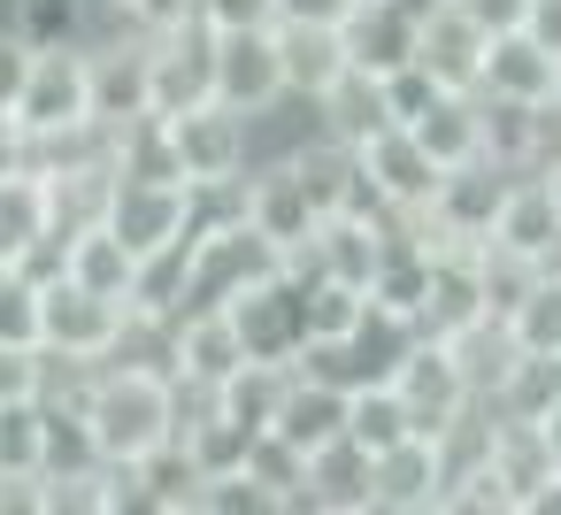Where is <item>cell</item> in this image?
Masks as SVG:
<instances>
[{
	"mask_svg": "<svg viewBox=\"0 0 561 515\" xmlns=\"http://www.w3.org/2000/svg\"><path fill=\"white\" fill-rule=\"evenodd\" d=\"M270 277H285V247H277L254 216H239V224H224V231H201V285H193V308H231L239 293H254V285H270Z\"/></svg>",
	"mask_w": 561,
	"mask_h": 515,
	"instance_id": "obj_4",
	"label": "cell"
},
{
	"mask_svg": "<svg viewBox=\"0 0 561 515\" xmlns=\"http://www.w3.org/2000/svg\"><path fill=\"white\" fill-rule=\"evenodd\" d=\"M354 162H362V178H369V193L392 208V216H423V208H438V185H446V162L408 131V124H385L369 147H354Z\"/></svg>",
	"mask_w": 561,
	"mask_h": 515,
	"instance_id": "obj_5",
	"label": "cell"
},
{
	"mask_svg": "<svg viewBox=\"0 0 561 515\" xmlns=\"http://www.w3.org/2000/svg\"><path fill=\"white\" fill-rule=\"evenodd\" d=\"M231 323H239V339H247L254 362H300V346H308V308H300L293 277H270L254 293H239Z\"/></svg>",
	"mask_w": 561,
	"mask_h": 515,
	"instance_id": "obj_13",
	"label": "cell"
},
{
	"mask_svg": "<svg viewBox=\"0 0 561 515\" xmlns=\"http://www.w3.org/2000/svg\"><path fill=\"white\" fill-rule=\"evenodd\" d=\"M354 0H277V24H346Z\"/></svg>",
	"mask_w": 561,
	"mask_h": 515,
	"instance_id": "obj_40",
	"label": "cell"
},
{
	"mask_svg": "<svg viewBox=\"0 0 561 515\" xmlns=\"http://www.w3.org/2000/svg\"><path fill=\"white\" fill-rule=\"evenodd\" d=\"M216 101L262 116L285 101V55L277 24H216Z\"/></svg>",
	"mask_w": 561,
	"mask_h": 515,
	"instance_id": "obj_7",
	"label": "cell"
},
{
	"mask_svg": "<svg viewBox=\"0 0 561 515\" xmlns=\"http://www.w3.org/2000/svg\"><path fill=\"white\" fill-rule=\"evenodd\" d=\"M32 70V39H0V139H16V93Z\"/></svg>",
	"mask_w": 561,
	"mask_h": 515,
	"instance_id": "obj_38",
	"label": "cell"
},
{
	"mask_svg": "<svg viewBox=\"0 0 561 515\" xmlns=\"http://www.w3.org/2000/svg\"><path fill=\"white\" fill-rule=\"evenodd\" d=\"M247 216L293 254V247H308L316 239V224H323V201L308 193V178L293 170V154L285 162H254L247 170Z\"/></svg>",
	"mask_w": 561,
	"mask_h": 515,
	"instance_id": "obj_12",
	"label": "cell"
},
{
	"mask_svg": "<svg viewBox=\"0 0 561 515\" xmlns=\"http://www.w3.org/2000/svg\"><path fill=\"white\" fill-rule=\"evenodd\" d=\"M377 515H446V454L431 431L377 454Z\"/></svg>",
	"mask_w": 561,
	"mask_h": 515,
	"instance_id": "obj_10",
	"label": "cell"
},
{
	"mask_svg": "<svg viewBox=\"0 0 561 515\" xmlns=\"http://www.w3.org/2000/svg\"><path fill=\"white\" fill-rule=\"evenodd\" d=\"M285 385H293V362H247V369L216 392V408H224V415H239L247 431H270V423H277V408H285Z\"/></svg>",
	"mask_w": 561,
	"mask_h": 515,
	"instance_id": "obj_33",
	"label": "cell"
},
{
	"mask_svg": "<svg viewBox=\"0 0 561 515\" xmlns=\"http://www.w3.org/2000/svg\"><path fill=\"white\" fill-rule=\"evenodd\" d=\"M408 131H415L446 170H454V162H477V154H484V93H454V85H446Z\"/></svg>",
	"mask_w": 561,
	"mask_h": 515,
	"instance_id": "obj_27",
	"label": "cell"
},
{
	"mask_svg": "<svg viewBox=\"0 0 561 515\" xmlns=\"http://www.w3.org/2000/svg\"><path fill=\"white\" fill-rule=\"evenodd\" d=\"M553 93H561V85H553Z\"/></svg>",
	"mask_w": 561,
	"mask_h": 515,
	"instance_id": "obj_47",
	"label": "cell"
},
{
	"mask_svg": "<svg viewBox=\"0 0 561 515\" xmlns=\"http://www.w3.org/2000/svg\"><path fill=\"white\" fill-rule=\"evenodd\" d=\"M546 438H553V461H561V400H553V415H546Z\"/></svg>",
	"mask_w": 561,
	"mask_h": 515,
	"instance_id": "obj_45",
	"label": "cell"
},
{
	"mask_svg": "<svg viewBox=\"0 0 561 515\" xmlns=\"http://www.w3.org/2000/svg\"><path fill=\"white\" fill-rule=\"evenodd\" d=\"M178 331H185V362H178V377H201V385L224 392V385L254 362L247 339H239V323H231V308H185Z\"/></svg>",
	"mask_w": 561,
	"mask_h": 515,
	"instance_id": "obj_23",
	"label": "cell"
},
{
	"mask_svg": "<svg viewBox=\"0 0 561 515\" xmlns=\"http://www.w3.org/2000/svg\"><path fill=\"white\" fill-rule=\"evenodd\" d=\"M461 9H469L484 32H515V24H530V0H461Z\"/></svg>",
	"mask_w": 561,
	"mask_h": 515,
	"instance_id": "obj_41",
	"label": "cell"
},
{
	"mask_svg": "<svg viewBox=\"0 0 561 515\" xmlns=\"http://www.w3.org/2000/svg\"><path fill=\"white\" fill-rule=\"evenodd\" d=\"M546 178H553V193H561V170H546Z\"/></svg>",
	"mask_w": 561,
	"mask_h": 515,
	"instance_id": "obj_46",
	"label": "cell"
},
{
	"mask_svg": "<svg viewBox=\"0 0 561 515\" xmlns=\"http://www.w3.org/2000/svg\"><path fill=\"white\" fill-rule=\"evenodd\" d=\"M0 400H47V346L0 339Z\"/></svg>",
	"mask_w": 561,
	"mask_h": 515,
	"instance_id": "obj_37",
	"label": "cell"
},
{
	"mask_svg": "<svg viewBox=\"0 0 561 515\" xmlns=\"http://www.w3.org/2000/svg\"><path fill=\"white\" fill-rule=\"evenodd\" d=\"M93 116V47L85 39H32V70L16 93V131H70Z\"/></svg>",
	"mask_w": 561,
	"mask_h": 515,
	"instance_id": "obj_2",
	"label": "cell"
},
{
	"mask_svg": "<svg viewBox=\"0 0 561 515\" xmlns=\"http://www.w3.org/2000/svg\"><path fill=\"white\" fill-rule=\"evenodd\" d=\"M116 9H124L131 32H170V24L201 16V0H116Z\"/></svg>",
	"mask_w": 561,
	"mask_h": 515,
	"instance_id": "obj_39",
	"label": "cell"
},
{
	"mask_svg": "<svg viewBox=\"0 0 561 515\" xmlns=\"http://www.w3.org/2000/svg\"><path fill=\"white\" fill-rule=\"evenodd\" d=\"M93 116L116 131L131 116H154V55H147V32H124V39H101L93 47Z\"/></svg>",
	"mask_w": 561,
	"mask_h": 515,
	"instance_id": "obj_11",
	"label": "cell"
},
{
	"mask_svg": "<svg viewBox=\"0 0 561 515\" xmlns=\"http://www.w3.org/2000/svg\"><path fill=\"white\" fill-rule=\"evenodd\" d=\"M507 185H515V170L492 162V154L454 162L446 185H438V208H431L438 239H446V247H484V239H492V216H500V201H507Z\"/></svg>",
	"mask_w": 561,
	"mask_h": 515,
	"instance_id": "obj_9",
	"label": "cell"
},
{
	"mask_svg": "<svg viewBox=\"0 0 561 515\" xmlns=\"http://www.w3.org/2000/svg\"><path fill=\"white\" fill-rule=\"evenodd\" d=\"M193 285H201V231L139 254V277H131V308H154V316H185L193 308Z\"/></svg>",
	"mask_w": 561,
	"mask_h": 515,
	"instance_id": "obj_25",
	"label": "cell"
},
{
	"mask_svg": "<svg viewBox=\"0 0 561 515\" xmlns=\"http://www.w3.org/2000/svg\"><path fill=\"white\" fill-rule=\"evenodd\" d=\"M247 477L262 484L270 515H308V446H293L285 431H262L247 446Z\"/></svg>",
	"mask_w": 561,
	"mask_h": 515,
	"instance_id": "obj_29",
	"label": "cell"
},
{
	"mask_svg": "<svg viewBox=\"0 0 561 515\" xmlns=\"http://www.w3.org/2000/svg\"><path fill=\"white\" fill-rule=\"evenodd\" d=\"M492 469H500V484L515 492V507L530 515L538 484L561 469V461H553V438H546V423H530V415H500V408H492Z\"/></svg>",
	"mask_w": 561,
	"mask_h": 515,
	"instance_id": "obj_22",
	"label": "cell"
},
{
	"mask_svg": "<svg viewBox=\"0 0 561 515\" xmlns=\"http://www.w3.org/2000/svg\"><path fill=\"white\" fill-rule=\"evenodd\" d=\"M0 39H24V0H0Z\"/></svg>",
	"mask_w": 561,
	"mask_h": 515,
	"instance_id": "obj_44",
	"label": "cell"
},
{
	"mask_svg": "<svg viewBox=\"0 0 561 515\" xmlns=\"http://www.w3.org/2000/svg\"><path fill=\"white\" fill-rule=\"evenodd\" d=\"M277 55H285V93L293 101H323L354 70L346 24H277Z\"/></svg>",
	"mask_w": 561,
	"mask_h": 515,
	"instance_id": "obj_21",
	"label": "cell"
},
{
	"mask_svg": "<svg viewBox=\"0 0 561 515\" xmlns=\"http://www.w3.org/2000/svg\"><path fill=\"white\" fill-rule=\"evenodd\" d=\"M116 154H93V162H70L47 178V208L62 231H85V224H108V201H116Z\"/></svg>",
	"mask_w": 561,
	"mask_h": 515,
	"instance_id": "obj_28",
	"label": "cell"
},
{
	"mask_svg": "<svg viewBox=\"0 0 561 515\" xmlns=\"http://www.w3.org/2000/svg\"><path fill=\"white\" fill-rule=\"evenodd\" d=\"M530 515H561V469L538 484V500H530Z\"/></svg>",
	"mask_w": 561,
	"mask_h": 515,
	"instance_id": "obj_43",
	"label": "cell"
},
{
	"mask_svg": "<svg viewBox=\"0 0 561 515\" xmlns=\"http://www.w3.org/2000/svg\"><path fill=\"white\" fill-rule=\"evenodd\" d=\"M553 400H561V346H515V362H507L492 408H500V415H530V423H546Z\"/></svg>",
	"mask_w": 561,
	"mask_h": 515,
	"instance_id": "obj_31",
	"label": "cell"
},
{
	"mask_svg": "<svg viewBox=\"0 0 561 515\" xmlns=\"http://www.w3.org/2000/svg\"><path fill=\"white\" fill-rule=\"evenodd\" d=\"M124 316H131V300L93 293V285H78V277L39 285V346H55V354H85V362H101V354L116 346Z\"/></svg>",
	"mask_w": 561,
	"mask_h": 515,
	"instance_id": "obj_6",
	"label": "cell"
},
{
	"mask_svg": "<svg viewBox=\"0 0 561 515\" xmlns=\"http://www.w3.org/2000/svg\"><path fill=\"white\" fill-rule=\"evenodd\" d=\"M415 47H423V16L408 9V0H354V16H346V55H354V70L392 78V70L415 62Z\"/></svg>",
	"mask_w": 561,
	"mask_h": 515,
	"instance_id": "obj_18",
	"label": "cell"
},
{
	"mask_svg": "<svg viewBox=\"0 0 561 515\" xmlns=\"http://www.w3.org/2000/svg\"><path fill=\"white\" fill-rule=\"evenodd\" d=\"M316 116H323V139H339V147H369L385 124H400L392 101H385V78H369V70H346V78L316 101Z\"/></svg>",
	"mask_w": 561,
	"mask_h": 515,
	"instance_id": "obj_24",
	"label": "cell"
},
{
	"mask_svg": "<svg viewBox=\"0 0 561 515\" xmlns=\"http://www.w3.org/2000/svg\"><path fill=\"white\" fill-rule=\"evenodd\" d=\"M392 385L408 392L415 431H446L454 415H469V408H477V385L461 377V362H454V346H446V339H415V354L400 362V377H392Z\"/></svg>",
	"mask_w": 561,
	"mask_h": 515,
	"instance_id": "obj_14",
	"label": "cell"
},
{
	"mask_svg": "<svg viewBox=\"0 0 561 515\" xmlns=\"http://www.w3.org/2000/svg\"><path fill=\"white\" fill-rule=\"evenodd\" d=\"M85 415H93V438H101L108 461H147L154 446L178 438V385L154 377V369L101 362V377L85 392Z\"/></svg>",
	"mask_w": 561,
	"mask_h": 515,
	"instance_id": "obj_1",
	"label": "cell"
},
{
	"mask_svg": "<svg viewBox=\"0 0 561 515\" xmlns=\"http://www.w3.org/2000/svg\"><path fill=\"white\" fill-rule=\"evenodd\" d=\"M216 24H277V0H201Z\"/></svg>",
	"mask_w": 561,
	"mask_h": 515,
	"instance_id": "obj_42",
	"label": "cell"
},
{
	"mask_svg": "<svg viewBox=\"0 0 561 515\" xmlns=\"http://www.w3.org/2000/svg\"><path fill=\"white\" fill-rule=\"evenodd\" d=\"M507 331H515V346H561V270L530 277V293L507 308Z\"/></svg>",
	"mask_w": 561,
	"mask_h": 515,
	"instance_id": "obj_36",
	"label": "cell"
},
{
	"mask_svg": "<svg viewBox=\"0 0 561 515\" xmlns=\"http://www.w3.org/2000/svg\"><path fill=\"white\" fill-rule=\"evenodd\" d=\"M70 277H78V285H93V293H116V300H131L139 247H131L116 224H85V231L70 239Z\"/></svg>",
	"mask_w": 561,
	"mask_h": 515,
	"instance_id": "obj_30",
	"label": "cell"
},
{
	"mask_svg": "<svg viewBox=\"0 0 561 515\" xmlns=\"http://www.w3.org/2000/svg\"><path fill=\"white\" fill-rule=\"evenodd\" d=\"M108 224H116L139 254H154V247H170V239L193 231V185H170V178H124L116 201H108Z\"/></svg>",
	"mask_w": 561,
	"mask_h": 515,
	"instance_id": "obj_17",
	"label": "cell"
},
{
	"mask_svg": "<svg viewBox=\"0 0 561 515\" xmlns=\"http://www.w3.org/2000/svg\"><path fill=\"white\" fill-rule=\"evenodd\" d=\"M484 55H492V32L461 9V0H438V9L423 16V47H415V62H423L438 85L477 93V85H484Z\"/></svg>",
	"mask_w": 561,
	"mask_h": 515,
	"instance_id": "obj_16",
	"label": "cell"
},
{
	"mask_svg": "<svg viewBox=\"0 0 561 515\" xmlns=\"http://www.w3.org/2000/svg\"><path fill=\"white\" fill-rule=\"evenodd\" d=\"M346 431H354L369 454H385V446L415 438V408H408V392L385 377V385H362V392H354V415H346Z\"/></svg>",
	"mask_w": 561,
	"mask_h": 515,
	"instance_id": "obj_34",
	"label": "cell"
},
{
	"mask_svg": "<svg viewBox=\"0 0 561 515\" xmlns=\"http://www.w3.org/2000/svg\"><path fill=\"white\" fill-rule=\"evenodd\" d=\"M308 515H377V454L354 431L308 454Z\"/></svg>",
	"mask_w": 561,
	"mask_h": 515,
	"instance_id": "obj_15",
	"label": "cell"
},
{
	"mask_svg": "<svg viewBox=\"0 0 561 515\" xmlns=\"http://www.w3.org/2000/svg\"><path fill=\"white\" fill-rule=\"evenodd\" d=\"M553 85H561V55L530 24L492 32V55H484V85L477 93H492V101H553Z\"/></svg>",
	"mask_w": 561,
	"mask_h": 515,
	"instance_id": "obj_20",
	"label": "cell"
},
{
	"mask_svg": "<svg viewBox=\"0 0 561 515\" xmlns=\"http://www.w3.org/2000/svg\"><path fill=\"white\" fill-rule=\"evenodd\" d=\"M170 139H178V162H185V185H216V178H247L254 170V116L231 108V101H193L170 116Z\"/></svg>",
	"mask_w": 561,
	"mask_h": 515,
	"instance_id": "obj_3",
	"label": "cell"
},
{
	"mask_svg": "<svg viewBox=\"0 0 561 515\" xmlns=\"http://www.w3.org/2000/svg\"><path fill=\"white\" fill-rule=\"evenodd\" d=\"M346 415H354V392H339V385H323V377H308V369H293V385H285V408H277V423L270 431H285L293 446H331L339 431H346Z\"/></svg>",
	"mask_w": 561,
	"mask_h": 515,
	"instance_id": "obj_26",
	"label": "cell"
},
{
	"mask_svg": "<svg viewBox=\"0 0 561 515\" xmlns=\"http://www.w3.org/2000/svg\"><path fill=\"white\" fill-rule=\"evenodd\" d=\"M0 469H47V400H0Z\"/></svg>",
	"mask_w": 561,
	"mask_h": 515,
	"instance_id": "obj_35",
	"label": "cell"
},
{
	"mask_svg": "<svg viewBox=\"0 0 561 515\" xmlns=\"http://www.w3.org/2000/svg\"><path fill=\"white\" fill-rule=\"evenodd\" d=\"M116 178H170V185H185L170 116H131V124H116Z\"/></svg>",
	"mask_w": 561,
	"mask_h": 515,
	"instance_id": "obj_32",
	"label": "cell"
},
{
	"mask_svg": "<svg viewBox=\"0 0 561 515\" xmlns=\"http://www.w3.org/2000/svg\"><path fill=\"white\" fill-rule=\"evenodd\" d=\"M553 239H561V193H553V178L546 170H515V185H507V201L492 216V247H507L523 262H546Z\"/></svg>",
	"mask_w": 561,
	"mask_h": 515,
	"instance_id": "obj_19",
	"label": "cell"
},
{
	"mask_svg": "<svg viewBox=\"0 0 561 515\" xmlns=\"http://www.w3.org/2000/svg\"><path fill=\"white\" fill-rule=\"evenodd\" d=\"M147 55H154V116H178L216 93V16L208 9L170 32H147Z\"/></svg>",
	"mask_w": 561,
	"mask_h": 515,
	"instance_id": "obj_8",
	"label": "cell"
}]
</instances>
